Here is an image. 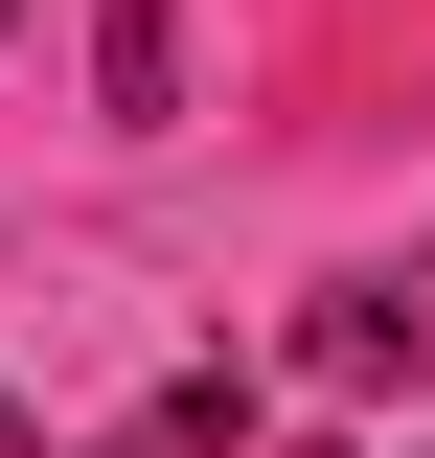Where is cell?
Segmentation results:
<instances>
[{
	"label": "cell",
	"mask_w": 435,
	"mask_h": 458,
	"mask_svg": "<svg viewBox=\"0 0 435 458\" xmlns=\"http://www.w3.org/2000/svg\"><path fill=\"white\" fill-rule=\"evenodd\" d=\"M298 367H321V390H435V252H389V276H321Z\"/></svg>",
	"instance_id": "6da1fadb"
},
{
	"label": "cell",
	"mask_w": 435,
	"mask_h": 458,
	"mask_svg": "<svg viewBox=\"0 0 435 458\" xmlns=\"http://www.w3.org/2000/svg\"><path fill=\"white\" fill-rule=\"evenodd\" d=\"M92 92H115V114L183 92V0H92Z\"/></svg>",
	"instance_id": "7a4b0ae2"
},
{
	"label": "cell",
	"mask_w": 435,
	"mask_h": 458,
	"mask_svg": "<svg viewBox=\"0 0 435 458\" xmlns=\"http://www.w3.org/2000/svg\"><path fill=\"white\" fill-rule=\"evenodd\" d=\"M229 436H252V390H229V367H183V390L138 412V436H115V458H229Z\"/></svg>",
	"instance_id": "3957f363"
},
{
	"label": "cell",
	"mask_w": 435,
	"mask_h": 458,
	"mask_svg": "<svg viewBox=\"0 0 435 458\" xmlns=\"http://www.w3.org/2000/svg\"><path fill=\"white\" fill-rule=\"evenodd\" d=\"M0 23H23V0H0Z\"/></svg>",
	"instance_id": "5b68a950"
},
{
	"label": "cell",
	"mask_w": 435,
	"mask_h": 458,
	"mask_svg": "<svg viewBox=\"0 0 435 458\" xmlns=\"http://www.w3.org/2000/svg\"><path fill=\"white\" fill-rule=\"evenodd\" d=\"M0 458H47V412H23V390H0Z\"/></svg>",
	"instance_id": "277c9868"
}]
</instances>
